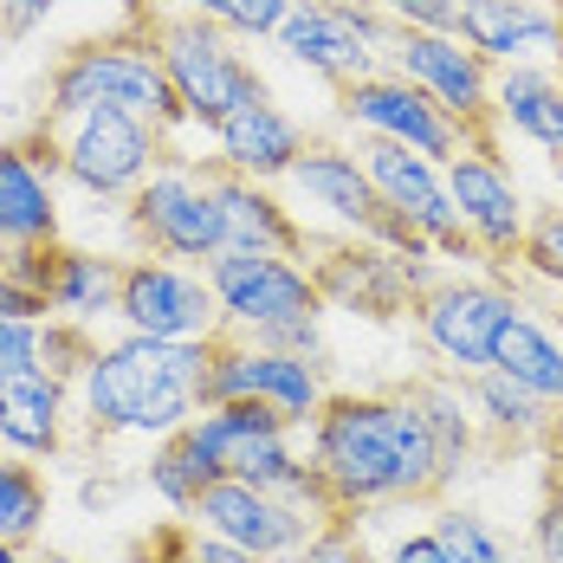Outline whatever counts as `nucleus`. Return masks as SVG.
<instances>
[{"instance_id": "obj_1", "label": "nucleus", "mask_w": 563, "mask_h": 563, "mask_svg": "<svg viewBox=\"0 0 563 563\" xmlns=\"http://www.w3.org/2000/svg\"><path fill=\"white\" fill-rule=\"evenodd\" d=\"M208 343L143 338V331H123L117 343H104L91 356V369L78 376L85 428L98 441L104 434H130V441H169V434H181L201 415Z\"/></svg>"}, {"instance_id": "obj_2", "label": "nucleus", "mask_w": 563, "mask_h": 563, "mask_svg": "<svg viewBox=\"0 0 563 563\" xmlns=\"http://www.w3.org/2000/svg\"><path fill=\"white\" fill-rule=\"evenodd\" d=\"M85 111L143 117V123H156L169 143L181 130H195L188 111H181V98H175L169 71H163L156 40H150L136 20H123L104 40H78V46L58 53V65L46 71V123H65V117H85Z\"/></svg>"}, {"instance_id": "obj_3", "label": "nucleus", "mask_w": 563, "mask_h": 563, "mask_svg": "<svg viewBox=\"0 0 563 563\" xmlns=\"http://www.w3.org/2000/svg\"><path fill=\"white\" fill-rule=\"evenodd\" d=\"M305 460L338 493L343 511L408 506V466H401V428H395V389L343 395L331 389L324 408L305 421Z\"/></svg>"}, {"instance_id": "obj_4", "label": "nucleus", "mask_w": 563, "mask_h": 563, "mask_svg": "<svg viewBox=\"0 0 563 563\" xmlns=\"http://www.w3.org/2000/svg\"><path fill=\"white\" fill-rule=\"evenodd\" d=\"M130 20L156 40L163 71H169L175 98H181V111H188L195 130H214V123H227L240 104L273 98L266 78L253 71V58L240 53V40H233L227 26H214V20H201L195 7H175V0H130Z\"/></svg>"}, {"instance_id": "obj_5", "label": "nucleus", "mask_w": 563, "mask_h": 563, "mask_svg": "<svg viewBox=\"0 0 563 563\" xmlns=\"http://www.w3.org/2000/svg\"><path fill=\"white\" fill-rule=\"evenodd\" d=\"M123 227H130V246H136V253L181 260V266H208V260L227 253L221 201H214L208 163L195 169V163L175 156V150H169V163L123 201Z\"/></svg>"}, {"instance_id": "obj_6", "label": "nucleus", "mask_w": 563, "mask_h": 563, "mask_svg": "<svg viewBox=\"0 0 563 563\" xmlns=\"http://www.w3.org/2000/svg\"><path fill=\"white\" fill-rule=\"evenodd\" d=\"M389 71H401L408 85H421L441 111L466 130L473 150H499V65L479 58L460 33H421V26H395L389 53H383Z\"/></svg>"}, {"instance_id": "obj_7", "label": "nucleus", "mask_w": 563, "mask_h": 563, "mask_svg": "<svg viewBox=\"0 0 563 563\" xmlns=\"http://www.w3.org/2000/svg\"><path fill=\"white\" fill-rule=\"evenodd\" d=\"M58 136V169L78 195L91 201H130L150 175L169 163V136L143 117H123V111H85V117H65L53 123Z\"/></svg>"}, {"instance_id": "obj_8", "label": "nucleus", "mask_w": 563, "mask_h": 563, "mask_svg": "<svg viewBox=\"0 0 563 563\" xmlns=\"http://www.w3.org/2000/svg\"><path fill=\"white\" fill-rule=\"evenodd\" d=\"M395 40V20L376 0H298L279 20L273 46L291 65H305L311 78H324L331 91L383 71V53Z\"/></svg>"}, {"instance_id": "obj_9", "label": "nucleus", "mask_w": 563, "mask_h": 563, "mask_svg": "<svg viewBox=\"0 0 563 563\" xmlns=\"http://www.w3.org/2000/svg\"><path fill=\"white\" fill-rule=\"evenodd\" d=\"M324 369L331 363H311V356H291L273 343H253L240 331H221L208 343V369H201V408L208 401H266L279 408L291 428H305L318 408H324Z\"/></svg>"}, {"instance_id": "obj_10", "label": "nucleus", "mask_w": 563, "mask_h": 563, "mask_svg": "<svg viewBox=\"0 0 563 563\" xmlns=\"http://www.w3.org/2000/svg\"><path fill=\"white\" fill-rule=\"evenodd\" d=\"M285 181H291L311 208H324L343 233L376 240V246L408 253V260H434V246H428L408 221H395V214H389V201L376 195V181H369V169L356 163V150H350V143H318V136H311V143H305V156L291 163Z\"/></svg>"}, {"instance_id": "obj_11", "label": "nucleus", "mask_w": 563, "mask_h": 563, "mask_svg": "<svg viewBox=\"0 0 563 563\" xmlns=\"http://www.w3.org/2000/svg\"><path fill=\"white\" fill-rule=\"evenodd\" d=\"M208 285L221 298L227 331H240V338H266L279 324H305V318L331 311L311 266L279 260V253H233L227 246L221 260H208Z\"/></svg>"}, {"instance_id": "obj_12", "label": "nucleus", "mask_w": 563, "mask_h": 563, "mask_svg": "<svg viewBox=\"0 0 563 563\" xmlns=\"http://www.w3.org/2000/svg\"><path fill=\"white\" fill-rule=\"evenodd\" d=\"M117 324L143 331V338H181V343H208L227 331L208 266H181V260H156V253L123 260Z\"/></svg>"}, {"instance_id": "obj_13", "label": "nucleus", "mask_w": 563, "mask_h": 563, "mask_svg": "<svg viewBox=\"0 0 563 563\" xmlns=\"http://www.w3.org/2000/svg\"><path fill=\"white\" fill-rule=\"evenodd\" d=\"M518 291L499 279H428V291L415 298V324L421 343L448 363L453 376H473L493 363V343L518 318Z\"/></svg>"}, {"instance_id": "obj_14", "label": "nucleus", "mask_w": 563, "mask_h": 563, "mask_svg": "<svg viewBox=\"0 0 563 563\" xmlns=\"http://www.w3.org/2000/svg\"><path fill=\"white\" fill-rule=\"evenodd\" d=\"M338 98V123L343 130H356V136H389V143H408V150H421V156H434L441 169H448L460 150H473L466 143V130L453 123L421 85H408L401 71H369V78H356V85H343L331 91Z\"/></svg>"}, {"instance_id": "obj_15", "label": "nucleus", "mask_w": 563, "mask_h": 563, "mask_svg": "<svg viewBox=\"0 0 563 563\" xmlns=\"http://www.w3.org/2000/svg\"><path fill=\"white\" fill-rule=\"evenodd\" d=\"M311 279L324 291V305L338 311H363V318H401L415 311V298L428 291V260H408V253H389L376 240H311Z\"/></svg>"}, {"instance_id": "obj_16", "label": "nucleus", "mask_w": 563, "mask_h": 563, "mask_svg": "<svg viewBox=\"0 0 563 563\" xmlns=\"http://www.w3.org/2000/svg\"><path fill=\"white\" fill-rule=\"evenodd\" d=\"M58 136L40 117L26 136L0 143V246H40L58 240Z\"/></svg>"}, {"instance_id": "obj_17", "label": "nucleus", "mask_w": 563, "mask_h": 563, "mask_svg": "<svg viewBox=\"0 0 563 563\" xmlns=\"http://www.w3.org/2000/svg\"><path fill=\"white\" fill-rule=\"evenodd\" d=\"M188 525H201V531H214L227 544H246V551H260V558H291L318 525L305 518L298 506H285L279 493H266V486H246V479H214L195 511H188Z\"/></svg>"}, {"instance_id": "obj_18", "label": "nucleus", "mask_w": 563, "mask_h": 563, "mask_svg": "<svg viewBox=\"0 0 563 563\" xmlns=\"http://www.w3.org/2000/svg\"><path fill=\"white\" fill-rule=\"evenodd\" d=\"M448 188H453V208H460L466 233H473V246L486 260H518L531 208H525L511 169L499 163V150H460L448 163Z\"/></svg>"}, {"instance_id": "obj_19", "label": "nucleus", "mask_w": 563, "mask_h": 563, "mask_svg": "<svg viewBox=\"0 0 563 563\" xmlns=\"http://www.w3.org/2000/svg\"><path fill=\"white\" fill-rule=\"evenodd\" d=\"M214 181V201H221V233L233 253H279V260H305L311 253V233L305 221L273 195V181H253V175H233L221 163H208Z\"/></svg>"}, {"instance_id": "obj_20", "label": "nucleus", "mask_w": 563, "mask_h": 563, "mask_svg": "<svg viewBox=\"0 0 563 563\" xmlns=\"http://www.w3.org/2000/svg\"><path fill=\"white\" fill-rule=\"evenodd\" d=\"M453 33L493 65H525V58H558L563 20L551 0H460Z\"/></svg>"}, {"instance_id": "obj_21", "label": "nucleus", "mask_w": 563, "mask_h": 563, "mask_svg": "<svg viewBox=\"0 0 563 563\" xmlns=\"http://www.w3.org/2000/svg\"><path fill=\"white\" fill-rule=\"evenodd\" d=\"M214 136V163L233 175H253V181H285L291 175V163L305 156V123L285 111V104H273V98H260V104H240V111L227 117V123H214L208 130Z\"/></svg>"}, {"instance_id": "obj_22", "label": "nucleus", "mask_w": 563, "mask_h": 563, "mask_svg": "<svg viewBox=\"0 0 563 563\" xmlns=\"http://www.w3.org/2000/svg\"><path fill=\"white\" fill-rule=\"evenodd\" d=\"M71 383H58L53 369H26L0 383V448L26 453V460H53L71 441Z\"/></svg>"}, {"instance_id": "obj_23", "label": "nucleus", "mask_w": 563, "mask_h": 563, "mask_svg": "<svg viewBox=\"0 0 563 563\" xmlns=\"http://www.w3.org/2000/svg\"><path fill=\"white\" fill-rule=\"evenodd\" d=\"M499 130L538 143V150H563V78L558 65L525 58V65H499Z\"/></svg>"}, {"instance_id": "obj_24", "label": "nucleus", "mask_w": 563, "mask_h": 563, "mask_svg": "<svg viewBox=\"0 0 563 563\" xmlns=\"http://www.w3.org/2000/svg\"><path fill=\"white\" fill-rule=\"evenodd\" d=\"M466 383V401H473V415H479V434H493L499 448H531V441H544L551 428H558V408L551 401H538L531 389H518L506 369H473V376H460Z\"/></svg>"}, {"instance_id": "obj_25", "label": "nucleus", "mask_w": 563, "mask_h": 563, "mask_svg": "<svg viewBox=\"0 0 563 563\" xmlns=\"http://www.w3.org/2000/svg\"><path fill=\"white\" fill-rule=\"evenodd\" d=\"M58 318H78V324H104L117 318V298H123V260L117 253H91V246H71L58 240L53 260V285H46Z\"/></svg>"}, {"instance_id": "obj_26", "label": "nucleus", "mask_w": 563, "mask_h": 563, "mask_svg": "<svg viewBox=\"0 0 563 563\" xmlns=\"http://www.w3.org/2000/svg\"><path fill=\"white\" fill-rule=\"evenodd\" d=\"M493 369H506L518 389H531L538 401H551L563 415V343L551 338V324H538L531 311H518L506 331H499Z\"/></svg>"}, {"instance_id": "obj_27", "label": "nucleus", "mask_w": 563, "mask_h": 563, "mask_svg": "<svg viewBox=\"0 0 563 563\" xmlns=\"http://www.w3.org/2000/svg\"><path fill=\"white\" fill-rule=\"evenodd\" d=\"M408 395L421 401V415H428V428H434V448H441V466H448V486L453 473L479 453V415H473V401H466V383L441 369V376H415Z\"/></svg>"}, {"instance_id": "obj_28", "label": "nucleus", "mask_w": 563, "mask_h": 563, "mask_svg": "<svg viewBox=\"0 0 563 563\" xmlns=\"http://www.w3.org/2000/svg\"><path fill=\"white\" fill-rule=\"evenodd\" d=\"M46 511H53V493H46V473L26 460V453L0 448V538L33 551L46 538Z\"/></svg>"}, {"instance_id": "obj_29", "label": "nucleus", "mask_w": 563, "mask_h": 563, "mask_svg": "<svg viewBox=\"0 0 563 563\" xmlns=\"http://www.w3.org/2000/svg\"><path fill=\"white\" fill-rule=\"evenodd\" d=\"M143 479H150V493H156L163 506L188 518V511H195V499L221 479V466L195 448L188 434H169V441H150V466H143Z\"/></svg>"}, {"instance_id": "obj_30", "label": "nucleus", "mask_w": 563, "mask_h": 563, "mask_svg": "<svg viewBox=\"0 0 563 563\" xmlns=\"http://www.w3.org/2000/svg\"><path fill=\"white\" fill-rule=\"evenodd\" d=\"M434 538L453 551V563H518V551L506 544V531H493L479 511L441 506L434 511Z\"/></svg>"}, {"instance_id": "obj_31", "label": "nucleus", "mask_w": 563, "mask_h": 563, "mask_svg": "<svg viewBox=\"0 0 563 563\" xmlns=\"http://www.w3.org/2000/svg\"><path fill=\"white\" fill-rule=\"evenodd\" d=\"M104 343H98V331L91 324H78V318H46V331H40V363L53 369L58 383H71L78 389V376L91 369V356H98Z\"/></svg>"}, {"instance_id": "obj_32", "label": "nucleus", "mask_w": 563, "mask_h": 563, "mask_svg": "<svg viewBox=\"0 0 563 563\" xmlns=\"http://www.w3.org/2000/svg\"><path fill=\"white\" fill-rule=\"evenodd\" d=\"M175 7H195L201 20L227 26L233 40H273L279 20L298 7V0H175Z\"/></svg>"}, {"instance_id": "obj_33", "label": "nucleus", "mask_w": 563, "mask_h": 563, "mask_svg": "<svg viewBox=\"0 0 563 563\" xmlns=\"http://www.w3.org/2000/svg\"><path fill=\"white\" fill-rule=\"evenodd\" d=\"M279 563H376V558H369V544H363V531H356V511H343L331 525H318V531Z\"/></svg>"}, {"instance_id": "obj_34", "label": "nucleus", "mask_w": 563, "mask_h": 563, "mask_svg": "<svg viewBox=\"0 0 563 563\" xmlns=\"http://www.w3.org/2000/svg\"><path fill=\"white\" fill-rule=\"evenodd\" d=\"M518 260H525L538 279H551L563 291V208H531V227H525Z\"/></svg>"}, {"instance_id": "obj_35", "label": "nucleus", "mask_w": 563, "mask_h": 563, "mask_svg": "<svg viewBox=\"0 0 563 563\" xmlns=\"http://www.w3.org/2000/svg\"><path fill=\"white\" fill-rule=\"evenodd\" d=\"M40 331H46V318H0V383L26 376V369H46L40 363Z\"/></svg>"}, {"instance_id": "obj_36", "label": "nucleus", "mask_w": 563, "mask_h": 563, "mask_svg": "<svg viewBox=\"0 0 563 563\" xmlns=\"http://www.w3.org/2000/svg\"><path fill=\"white\" fill-rule=\"evenodd\" d=\"M395 26H421V33H453L460 0H376Z\"/></svg>"}, {"instance_id": "obj_37", "label": "nucleus", "mask_w": 563, "mask_h": 563, "mask_svg": "<svg viewBox=\"0 0 563 563\" xmlns=\"http://www.w3.org/2000/svg\"><path fill=\"white\" fill-rule=\"evenodd\" d=\"M531 558L563 563V493H544V506L531 518Z\"/></svg>"}, {"instance_id": "obj_38", "label": "nucleus", "mask_w": 563, "mask_h": 563, "mask_svg": "<svg viewBox=\"0 0 563 563\" xmlns=\"http://www.w3.org/2000/svg\"><path fill=\"white\" fill-rule=\"evenodd\" d=\"M58 13V0H0V40H33Z\"/></svg>"}, {"instance_id": "obj_39", "label": "nucleus", "mask_w": 563, "mask_h": 563, "mask_svg": "<svg viewBox=\"0 0 563 563\" xmlns=\"http://www.w3.org/2000/svg\"><path fill=\"white\" fill-rule=\"evenodd\" d=\"M383 563H453V551L434 538V525H428V531H408V538H395Z\"/></svg>"}, {"instance_id": "obj_40", "label": "nucleus", "mask_w": 563, "mask_h": 563, "mask_svg": "<svg viewBox=\"0 0 563 563\" xmlns=\"http://www.w3.org/2000/svg\"><path fill=\"white\" fill-rule=\"evenodd\" d=\"M0 318H53V305L40 291H26V285L0 266Z\"/></svg>"}, {"instance_id": "obj_41", "label": "nucleus", "mask_w": 563, "mask_h": 563, "mask_svg": "<svg viewBox=\"0 0 563 563\" xmlns=\"http://www.w3.org/2000/svg\"><path fill=\"white\" fill-rule=\"evenodd\" d=\"M0 563H26V551H20V544H7V538H0Z\"/></svg>"}, {"instance_id": "obj_42", "label": "nucleus", "mask_w": 563, "mask_h": 563, "mask_svg": "<svg viewBox=\"0 0 563 563\" xmlns=\"http://www.w3.org/2000/svg\"><path fill=\"white\" fill-rule=\"evenodd\" d=\"M33 563H85V558H65V551H40Z\"/></svg>"}, {"instance_id": "obj_43", "label": "nucleus", "mask_w": 563, "mask_h": 563, "mask_svg": "<svg viewBox=\"0 0 563 563\" xmlns=\"http://www.w3.org/2000/svg\"><path fill=\"white\" fill-rule=\"evenodd\" d=\"M551 175H558V188H563V150H551Z\"/></svg>"}, {"instance_id": "obj_44", "label": "nucleus", "mask_w": 563, "mask_h": 563, "mask_svg": "<svg viewBox=\"0 0 563 563\" xmlns=\"http://www.w3.org/2000/svg\"><path fill=\"white\" fill-rule=\"evenodd\" d=\"M551 65H558V78H563V46H558V58H551Z\"/></svg>"}, {"instance_id": "obj_45", "label": "nucleus", "mask_w": 563, "mask_h": 563, "mask_svg": "<svg viewBox=\"0 0 563 563\" xmlns=\"http://www.w3.org/2000/svg\"><path fill=\"white\" fill-rule=\"evenodd\" d=\"M551 7H558V20H563V0H551Z\"/></svg>"}]
</instances>
